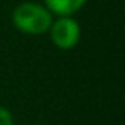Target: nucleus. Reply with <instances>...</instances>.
Returning a JSON list of instances; mask_svg holds the SVG:
<instances>
[{"mask_svg":"<svg viewBox=\"0 0 125 125\" xmlns=\"http://www.w3.org/2000/svg\"><path fill=\"white\" fill-rule=\"evenodd\" d=\"M87 3V0H43V5L52 16H73Z\"/></svg>","mask_w":125,"mask_h":125,"instance_id":"obj_3","label":"nucleus"},{"mask_svg":"<svg viewBox=\"0 0 125 125\" xmlns=\"http://www.w3.org/2000/svg\"><path fill=\"white\" fill-rule=\"evenodd\" d=\"M54 16L43 3L22 2L13 10L11 22L21 33L25 35H43L48 33Z\"/></svg>","mask_w":125,"mask_h":125,"instance_id":"obj_1","label":"nucleus"},{"mask_svg":"<svg viewBox=\"0 0 125 125\" xmlns=\"http://www.w3.org/2000/svg\"><path fill=\"white\" fill-rule=\"evenodd\" d=\"M48 33L52 44L62 51L73 49L81 40L79 22L73 16H57L55 19H52Z\"/></svg>","mask_w":125,"mask_h":125,"instance_id":"obj_2","label":"nucleus"},{"mask_svg":"<svg viewBox=\"0 0 125 125\" xmlns=\"http://www.w3.org/2000/svg\"><path fill=\"white\" fill-rule=\"evenodd\" d=\"M0 125H13V114L5 106H0Z\"/></svg>","mask_w":125,"mask_h":125,"instance_id":"obj_4","label":"nucleus"}]
</instances>
